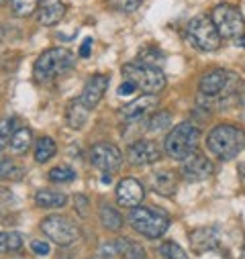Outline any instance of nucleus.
Here are the masks:
<instances>
[{"mask_svg":"<svg viewBox=\"0 0 245 259\" xmlns=\"http://www.w3.org/2000/svg\"><path fill=\"white\" fill-rule=\"evenodd\" d=\"M112 3H114V7H116L118 11H123V13H133V11H137V9L141 7L143 0H112Z\"/></svg>","mask_w":245,"mask_h":259,"instance_id":"32","label":"nucleus"},{"mask_svg":"<svg viewBox=\"0 0 245 259\" xmlns=\"http://www.w3.org/2000/svg\"><path fill=\"white\" fill-rule=\"evenodd\" d=\"M164 53H161V49H157V47H149V49H143L141 53H139V61L141 63H147V66H159V63L164 61Z\"/></svg>","mask_w":245,"mask_h":259,"instance_id":"30","label":"nucleus"},{"mask_svg":"<svg viewBox=\"0 0 245 259\" xmlns=\"http://www.w3.org/2000/svg\"><path fill=\"white\" fill-rule=\"evenodd\" d=\"M90 47H92V39H84V43L80 47V55L82 57H88L90 55Z\"/></svg>","mask_w":245,"mask_h":259,"instance_id":"36","label":"nucleus"},{"mask_svg":"<svg viewBox=\"0 0 245 259\" xmlns=\"http://www.w3.org/2000/svg\"><path fill=\"white\" fill-rule=\"evenodd\" d=\"M123 76L145 94H157L166 88V74L147 63H127L123 66Z\"/></svg>","mask_w":245,"mask_h":259,"instance_id":"4","label":"nucleus"},{"mask_svg":"<svg viewBox=\"0 0 245 259\" xmlns=\"http://www.w3.org/2000/svg\"><path fill=\"white\" fill-rule=\"evenodd\" d=\"M207 147L221 161L235 159L239 155V151L245 147V133L241 131L239 126H235V124L221 122V124H217L213 131L209 133Z\"/></svg>","mask_w":245,"mask_h":259,"instance_id":"1","label":"nucleus"},{"mask_svg":"<svg viewBox=\"0 0 245 259\" xmlns=\"http://www.w3.org/2000/svg\"><path fill=\"white\" fill-rule=\"evenodd\" d=\"M35 202L37 206L41 208H61L68 204V196L66 194H61L57 190H49V188H43L35 194Z\"/></svg>","mask_w":245,"mask_h":259,"instance_id":"21","label":"nucleus"},{"mask_svg":"<svg viewBox=\"0 0 245 259\" xmlns=\"http://www.w3.org/2000/svg\"><path fill=\"white\" fill-rule=\"evenodd\" d=\"M237 176H239V182H241V186L245 188V161H241V163L237 165Z\"/></svg>","mask_w":245,"mask_h":259,"instance_id":"37","label":"nucleus"},{"mask_svg":"<svg viewBox=\"0 0 245 259\" xmlns=\"http://www.w3.org/2000/svg\"><path fill=\"white\" fill-rule=\"evenodd\" d=\"M88 112H90V108L84 106L80 102V98L70 102L68 108H66V122H68V126H72L74 131H80V128L86 124V120H88Z\"/></svg>","mask_w":245,"mask_h":259,"instance_id":"19","label":"nucleus"},{"mask_svg":"<svg viewBox=\"0 0 245 259\" xmlns=\"http://www.w3.org/2000/svg\"><path fill=\"white\" fill-rule=\"evenodd\" d=\"M31 143H33V133L27 126L17 128V131L13 133V137H11V147H13L15 153H27Z\"/></svg>","mask_w":245,"mask_h":259,"instance_id":"22","label":"nucleus"},{"mask_svg":"<svg viewBox=\"0 0 245 259\" xmlns=\"http://www.w3.org/2000/svg\"><path fill=\"white\" fill-rule=\"evenodd\" d=\"M0 39H3V27H0Z\"/></svg>","mask_w":245,"mask_h":259,"instance_id":"42","label":"nucleus"},{"mask_svg":"<svg viewBox=\"0 0 245 259\" xmlns=\"http://www.w3.org/2000/svg\"><path fill=\"white\" fill-rule=\"evenodd\" d=\"M5 3H7V0H0V5H5Z\"/></svg>","mask_w":245,"mask_h":259,"instance_id":"43","label":"nucleus"},{"mask_svg":"<svg viewBox=\"0 0 245 259\" xmlns=\"http://www.w3.org/2000/svg\"><path fill=\"white\" fill-rule=\"evenodd\" d=\"M74 206H76V210H78V214H80V217H88L90 202L86 200L84 194H76V196H74Z\"/></svg>","mask_w":245,"mask_h":259,"instance_id":"33","label":"nucleus"},{"mask_svg":"<svg viewBox=\"0 0 245 259\" xmlns=\"http://www.w3.org/2000/svg\"><path fill=\"white\" fill-rule=\"evenodd\" d=\"M120 161H123V155L118 147H114L112 143H98L90 149V163L102 169L104 174L116 171L120 167Z\"/></svg>","mask_w":245,"mask_h":259,"instance_id":"9","label":"nucleus"},{"mask_svg":"<svg viewBox=\"0 0 245 259\" xmlns=\"http://www.w3.org/2000/svg\"><path fill=\"white\" fill-rule=\"evenodd\" d=\"M231 78H233V76H231L227 70H213V72H207V74L200 78V82H198V90H200V94H205V96H219L221 92L227 90Z\"/></svg>","mask_w":245,"mask_h":259,"instance_id":"14","label":"nucleus"},{"mask_svg":"<svg viewBox=\"0 0 245 259\" xmlns=\"http://www.w3.org/2000/svg\"><path fill=\"white\" fill-rule=\"evenodd\" d=\"M31 249H33V253H37V255H47V253H49V243L35 239V241L31 243Z\"/></svg>","mask_w":245,"mask_h":259,"instance_id":"34","label":"nucleus"},{"mask_svg":"<svg viewBox=\"0 0 245 259\" xmlns=\"http://www.w3.org/2000/svg\"><path fill=\"white\" fill-rule=\"evenodd\" d=\"M49 180L55 182V184H66V182L76 180V171L70 165H57L49 171Z\"/></svg>","mask_w":245,"mask_h":259,"instance_id":"28","label":"nucleus"},{"mask_svg":"<svg viewBox=\"0 0 245 259\" xmlns=\"http://www.w3.org/2000/svg\"><path fill=\"white\" fill-rule=\"evenodd\" d=\"M135 90H137V86L127 80V82H123V84L118 86V96H129V94H133Z\"/></svg>","mask_w":245,"mask_h":259,"instance_id":"35","label":"nucleus"},{"mask_svg":"<svg viewBox=\"0 0 245 259\" xmlns=\"http://www.w3.org/2000/svg\"><path fill=\"white\" fill-rule=\"evenodd\" d=\"M66 15V5L61 0H41L37 9V21L43 27H53L57 25Z\"/></svg>","mask_w":245,"mask_h":259,"instance_id":"16","label":"nucleus"},{"mask_svg":"<svg viewBox=\"0 0 245 259\" xmlns=\"http://www.w3.org/2000/svg\"><path fill=\"white\" fill-rule=\"evenodd\" d=\"M151 184H153V190L159 194V196H168L172 198L176 194V188H178V180H176V174L170 171V169H159L151 176Z\"/></svg>","mask_w":245,"mask_h":259,"instance_id":"18","label":"nucleus"},{"mask_svg":"<svg viewBox=\"0 0 245 259\" xmlns=\"http://www.w3.org/2000/svg\"><path fill=\"white\" fill-rule=\"evenodd\" d=\"M213 171H215L213 163L200 153H192L182 163V178L188 182H202V180L211 178Z\"/></svg>","mask_w":245,"mask_h":259,"instance_id":"12","label":"nucleus"},{"mask_svg":"<svg viewBox=\"0 0 245 259\" xmlns=\"http://www.w3.org/2000/svg\"><path fill=\"white\" fill-rule=\"evenodd\" d=\"M102 184H110V178H108V174H104V176H102Z\"/></svg>","mask_w":245,"mask_h":259,"instance_id":"39","label":"nucleus"},{"mask_svg":"<svg viewBox=\"0 0 245 259\" xmlns=\"http://www.w3.org/2000/svg\"><path fill=\"white\" fill-rule=\"evenodd\" d=\"M157 102H159V100L155 98V94H145V96H141V98L133 100L131 104H127L125 108L120 110L123 120H127V122H135V120L145 118L147 114L155 112Z\"/></svg>","mask_w":245,"mask_h":259,"instance_id":"13","label":"nucleus"},{"mask_svg":"<svg viewBox=\"0 0 245 259\" xmlns=\"http://www.w3.org/2000/svg\"><path fill=\"white\" fill-rule=\"evenodd\" d=\"M241 104H243V106H245V92H243V94H241Z\"/></svg>","mask_w":245,"mask_h":259,"instance_id":"40","label":"nucleus"},{"mask_svg":"<svg viewBox=\"0 0 245 259\" xmlns=\"http://www.w3.org/2000/svg\"><path fill=\"white\" fill-rule=\"evenodd\" d=\"M129 223L139 235H143L147 239H157L170 229V217L166 212L153 210V208H143V206H135L131 210Z\"/></svg>","mask_w":245,"mask_h":259,"instance_id":"5","label":"nucleus"},{"mask_svg":"<svg viewBox=\"0 0 245 259\" xmlns=\"http://www.w3.org/2000/svg\"><path fill=\"white\" fill-rule=\"evenodd\" d=\"M23 249V237L17 231L0 233V253H17Z\"/></svg>","mask_w":245,"mask_h":259,"instance_id":"24","label":"nucleus"},{"mask_svg":"<svg viewBox=\"0 0 245 259\" xmlns=\"http://www.w3.org/2000/svg\"><path fill=\"white\" fill-rule=\"evenodd\" d=\"M127 159H129L131 165H151V163L161 159V149L153 141L141 139V141H135L129 147Z\"/></svg>","mask_w":245,"mask_h":259,"instance_id":"11","label":"nucleus"},{"mask_svg":"<svg viewBox=\"0 0 245 259\" xmlns=\"http://www.w3.org/2000/svg\"><path fill=\"white\" fill-rule=\"evenodd\" d=\"M72 68H74V55L68 49L55 47V49L43 51L37 57L33 74H35L37 82H51V80H55L59 76L68 74Z\"/></svg>","mask_w":245,"mask_h":259,"instance_id":"3","label":"nucleus"},{"mask_svg":"<svg viewBox=\"0 0 245 259\" xmlns=\"http://www.w3.org/2000/svg\"><path fill=\"white\" fill-rule=\"evenodd\" d=\"M114 251H116L123 259H147L145 249H143L137 241H133V239H129V237H120V239H116V243H114Z\"/></svg>","mask_w":245,"mask_h":259,"instance_id":"20","label":"nucleus"},{"mask_svg":"<svg viewBox=\"0 0 245 259\" xmlns=\"http://www.w3.org/2000/svg\"><path fill=\"white\" fill-rule=\"evenodd\" d=\"M53 155H55V141L51 137H41L37 141V147H35V161L37 163H45Z\"/></svg>","mask_w":245,"mask_h":259,"instance_id":"26","label":"nucleus"},{"mask_svg":"<svg viewBox=\"0 0 245 259\" xmlns=\"http://www.w3.org/2000/svg\"><path fill=\"white\" fill-rule=\"evenodd\" d=\"M41 231L57 245H72L78 237L80 231L74 225V221H70L64 214H49L41 221Z\"/></svg>","mask_w":245,"mask_h":259,"instance_id":"8","label":"nucleus"},{"mask_svg":"<svg viewBox=\"0 0 245 259\" xmlns=\"http://www.w3.org/2000/svg\"><path fill=\"white\" fill-rule=\"evenodd\" d=\"M147 128L151 133H164V131H170L172 128V114L168 110H159L155 114H151L149 122H147Z\"/></svg>","mask_w":245,"mask_h":259,"instance_id":"25","label":"nucleus"},{"mask_svg":"<svg viewBox=\"0 0 245 259\" xmlns=\"http://www.w3.org/2000/svg\"><path fill=\"white\" fill-rule=\"evenodd\" d=\"M106 88H108V78H106L104 74H94V76L86 82V86H84V90H82V94H80V102H82L84 106H88V108L98 106V102L102 100Z\"/></svg>","mask_w":245,"mask_h":259,"instance_id":"15","label":"nucleus"},{"mask_svg":"<svg viewBox=\"0 0 245 259\" xmlns=\"http://www.w3.org/2000/svg\"><path fill=\"white\" fill-rule=\"evenodd\" d=\"M198 139H200V131L194 122H180L176 124L172 131L166 135L164 141V151L172 157V159H180L184 161L186 157H190L192 153H196L198 147Z\"/></svg>","mask_w":245,"mask_h":259,"instance_id":"2","label":"nucleus"},{"mask_svg":"<svg viewBox=\"0 0 245 259\" xmlns=\"http://www.w3.org/2000/svg\"><path fill=\"white\" fill-rule=\"evenodd\" d=\"M100 223H102V227L108 229V231H118V229H123V217H120L112 206H108V204H102V206H100Z\"/></svg>","mask_w":245,"mask_h":259,"instance_id":"23","label":"nucleus"},{"mask_svg":"<svg viewBox=\"0 0 245 259\" xmlns=\"http://www.w3.org/2000/svg\"><path fill=\"white\" fill-rule=\"evenodd\" d=\"M186 35L190 39V43L200 49V51H217L221 47V35L213 23L211 17H194L190 23H188V29H186Z\"/></svg>","mask_w":245,"mask_h":259,"instance_id":"6","label":"nucleus"},{"mask_svg":"<svg viewBox=\"0 0 245 259\" xmlns=\"http://www.w3.org/2000/svg\"><path fill=\"white\" fill-rule=\"evenodd\" d=\"M159 253L166 257V259H188V255H186V251H184L178 243H174V241H166L161 247H159Z\"/></svg>","mask_w":245,"mask_h":259,"instance_id":"29","label":"nucleus"},{"mask_svg":"<svg viewBox=\"0 0 245 259\" xmlns=\"http://www.w3.org/2000/svg\"><path fill=\"white\" fill-rule=\"evenodd\" d=\"M15 131H17V120L13 116L0 118V137H3V139H11Z\"/></svg>","mask_w":245,"mask_h":259,"instance_id":"31","label":"nucleus"},{"mask_svg":"<svg viewBox=\"0 0 245 259\" xmlns=\"http://www.w3.org/2000/svg\"><path fill=\"white\" fill-rule=\"evenodd\" d=\"M211 19L223 39H239L245 31V19L241 11L233 5H217Z\"/></svg>","mask_w":245,"mask_h":259,"instance_id":"7","label":"nucleus"},{"mask_svg":"<svg viewBox=\"0 0 245 259\" xmlns=\"http://www.w3.org/2000/svg\"><path fill=\"white\" fill-rule=\"evenodd\" d=\"M11 7L17 17H29L39 9V0H11Z\"/></svg>","mask_w":245,"mask_h":259,"instance_id":"27","label":"nucleus"},{"mask_svg":"<svg viewBox=\"0 0 245 259\" xmlns=\"http://www.w3.org/2000/svg\"><path fill=\"white\" fill-rule=\"evenodd\" d=\"M219 241H221V235L213 227H202V229H196V231L190 233V245H192V249L196 253H205V251L217 249Z\"/></svg>","mask_w":245,"mask_h":259,"instance_id":"17","label":"nucleus"},{"mask_svg":"<svg viewBox=\"0 0 245 259\" xmlns=\"http://www.w3.org/2000/svg\"><path fill=\"white\" fill-rule=\"evenodd\" d=\"M237 43H239V45H241V47L245 49V33H243V35H241V37L237 39Z\"/></svg>","mask_w":245,"mask_h":259,"instance_id":"38","label":"nucleus"},{"mask_svg":"<svg viewBox=\"0 0 245 259\" xmlns=\"http://www.w3.org/2000/svg\"><path fill=\"white\" fill-rule=\"evenodd\" d=\"M145 198V188L139 180L135 178H123L116 186V200L120 206L127 208H135L143 202Z\"/></svg>","mask_w":245,"mask_h":259,"instance_id":"10","label":"nucleus"},{"mask_svg":"<svg viewBox=\"0 0 245 259\" xmlns=\"http://www.w3.org/2000/svg\"><path fill=\"white\" fill-rule=\"evenodd\" d=\"M241 259H245V245H243V253H241Z\"/></svg>","mask_w":245,"mask_h":259,"instance_id":"41","label":"nucleus"}]
</instances>
